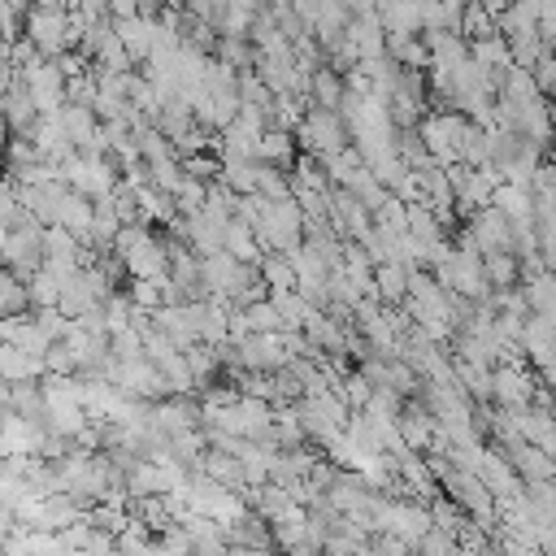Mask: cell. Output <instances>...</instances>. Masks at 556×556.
<instances>
[{
	"mask_svg": "<svg viewBox=\"0 0 556 556\" xmlns=\"http://www.w3.org/2000/svg\"><path fill=\"white\" fill-rule=\"evenodd\" d=\"M452 374H456V387L465 391L469 404H486V400H495V369H486V365H469V361H452Z\"/></svg>",
	"mask_w": 556,
	"mask_h": 556,
	"instance_id": "cell-8",
	"label": "cell"
},
{
	"mask_svg": "<svg viewBox=\"0 0 556 556\" xmlns=\"http://www.w3.org/2000/svg\"><path fill=\"white\" fill-rule=\"evenodd\" d=\"M91 217H96V200H87V195H78V191H65L61 213H56V226L70 230V235L83 243L87 230H91Z\"/></svg>",
	"mask_w": 556,
	"mask_h": 556,
	"instance_id": "cell-9",
	"label": "cell"
},
{
	"mask_svg": "<svg viewBox=\"0 0 556 556\" xmlns=\"http://www.w3.org/2000/svg\"><path fill=\"white\" fill-rule=\"evenodd\" d=\"M256 174L261 161H222V187H230L235 195H256Z\"/></svg>",
	"mask_w": 556,
	"mask_h": 556,
	"instance_id": "cell-14",
	"label": "cell"
},
{
	"mask_svg": "<svg viewBox=\"0 0 556 556\" xmlns=\"http://www.w3.org/2000/svg\"><path fill=\"white\" fill-rule=\"evenodd\" d=\"M113 26H117V39H122V48L130 52V61H143V65H148V56H152V48H156V39H161V22L130 17V22H113Z\"/></svg>",
	"mask_w": 556,
	"mask_h": 556,
	"instance_id": "cell-5",
	"label": "cell"
},
{
	"mask_svg": "<svg viewBox=\"0 0 556 556\" xmlns=\"http://www.w3.org/2000/svg\"><path fill=\"white\" fill-rule=\"evenodd\" d=\"M504 460L513 465V473H517L526 486H534V482H556V460H552L547 452H539L534 443H513V447H504Z\"/></svg>",
	"mask_w": 556,
	"mask_h": 556,
	"instance_id": "cell-4",
	"label": "cell"
},
{
	"mask_svg": "<svg viewBox=\"0 0 556 556\" xmlns=\"http://www.w3.org/2000/svg\"><path fill=\"white\" fill-rule=\"evenodd\" d=\"M374 295H378V304H404L408 300V269L404 265H378V274H374Z\"/></svg>",
	"mask_w": 556,
	"mask_h": 556,
	"instance_id": "cell-12",
	"label": "cell"
},
{
	"mask_svg": "<svg viewBox=\"0 0 556 556\" xmlns=\"http://www.w3.org/2000/svg\"><path fill=\"white\" fill-rule=\"evenodd\" d=\"M256 161L291 174L295 161H300V143H295V135H287V130H265L261 143H256Z\"/></svg>",
	"mask_w": 556,
	"mask_h": 556,
	"instance_id": "cell-7",
	"label": "cell"
},
{
	"mask_svg": "<svg viewBox=\"0 0 556 556\" xmlns=\"http://www.w3.org/2000/svg\"><path fill=\"white\" fill-rule=\"evenodd\" d=\"M0 252H4V269L17 274L22 282H30L43 269V226L35 217H26L13 230H0Z\"/></svg>",
	"mask_w": 556,
	"mask_h": 556,
	"instance_id": "cell-2",
	"label": "cell"
},
{
	"mask_svg": "<svg viewBox=\"0 0 556 556\" xmlns=\"http://www.w3.org/2000/svg\"><path fill=\"white\" fill-rule=\"evenodd\" d=\"M261 282H265L269 295L295 291V269H291V261H287L282 252H265V261H261Z\"/></svg>",
	"mask_w": 556,
	"mask_h": 556,
	"instance_id": "cell-13",
	"label": "cell"
},
{
	"mask_svg": "<svg viewBox=\"0 0 556 556\" xmlns=\"http://www.w3.org/2000/svg\"><path fill=\"white\" fill-rule=\"evenodd\" d=\"M256 195L269 200V204L291 200V174H287V169H274V165H261V174H256Z\"/></svg>",
	"mask_w": 556,
	"mask_h": 556,
	"instance_id": "cell-16",
	"label": "cell"
},
{
	"mask_svg": "<svg viewBox=\"0 0 556 556\" xmlns=\"http://www.w3.org/2000/svg\"><path fill=\"white\" fill-rule=\"evenodd\" d=\"M426 508H430V521H434V530H439V534H452V539L460 534V526H465V513H460V508H456L447 495H434Z\"/></svg>",
	"mask_w": 556,
	"mask_h": 556,
	"instance_id": "cell-17",
	"label": "cell"
},
{
	"mask_svg": "<svg viewBox=\"0 0 556 556\" xmlns=\"http://www.w3.org/2000/svg\"><path fill=\"white\" fill-rule=\"evenodd\" d=\"M26 287H30V304H35V308H56V304H61V278H56V274L39 269Z\"/></svg>",
	"mask_w": 556,
	"mask_h": 556,
	"instance_id": "cell-18",
	"label": "cell"
},
{
	"mask_svg": "<svg viewBox=\"0 0 556 556\" xmlns=\"http://www.w3.org/2000/svg\"><path fill=\"white\" fill-rule=\"evenodd\" d=\"M539 374H543V387H547V391H552V395H556V361H552V365H547V369H539Z\"/></svg>",
	"mask_w": 556,
	"mask_h": 556,
	"instance_id": "cell-19",
	"label": "cell"
},
{
	"mask_svg": "<svg viewBox=\"0 0 556 556\" xmlns=\"http://www.w3.org/2000/svg\"><path fill=\"white\" fill-rule=\"evenodd\" d=\"M382 30L395 35H417L421 30V4H382Z\"/></svg>",
	"mask_w": 556,
	"mask_h": 556,
	"instance_id": "cell-15",
	"label": "cell"
},
{
	"mask_svg": "<svg viewBox=\"0 0 556 556\" xmlns=\"http://www.w3.org/2000/svg\"><path fill=\"white\" fill-rule=\"evenodd\" d=\"M295 143H300L304 156H313V161H330V156H339L343 148H352V130H348L343 113L308 109L304 122H300V130H295Z\"/></svg>",
	"mask_w": 556,
	"mask_h": 556,
	"instance_id": "cell-1",
	"label": "cell"
},
{
	"mask_svg": "<svg viewBox=\"0 0 556 556\" xmlns=\"http://www.w3.org/2000/svg\"><path fill=\"white\" fill-rule=\"evenodd\" d=\"M26 313H35L30 287H26L17 274L0 269V321H4V317H26Z\"/></svg>",
	"mask_w": 556,
	"mask_h": 556,
	"instance_id": "cell-10",
	"label": "cell"
},
{
	"mask_svg": "<svg viewBox=\"0 0 556 556\" xmlns=\"http://www.w3.org/2000/svg\"><path fill=\"white\" fill-rule=\"evenodd\" d=\"M534 391H539V382H534L530 369H521V361L495 365V400H500L504 408H530Z\"/></svg>",
	"mask_w": 556,
	"mask_h": 556,
	"instance_id": "cell-3",
	"label": "cell"
},
{
	"mask_svg": "<svg viewBox=\"0 0 556 556\" xmlns=\"http://www.w3.org/2000/svg\"><path fill=\"white\" fill-rule=\"evenodd\" d=\"M343 100H348V78H343L334 65H321V70L313 74V83H308V109H330V113H339Z\"/></svg>",
	"mask_w": 556,
	"mask_h": 556,
	"instance_id": "cell-6",
	"label": "cell"
},
{
	"mask_svg": "<svg viewBox=\"0 0 556 556\" xmlns=\"http://www.w3.org/2000/svg\"><path fill=\"white\" fill-rule=\"evenodd\" d=\"M482 269H486L491 291H513L521 282V261L513 252H486L482 256Z\"/></svg>",
	"mask_w": 556,
	"mask_h": 556,
	"instance_id": "cell-11",
	"label": "cell"
}]
</instances>
